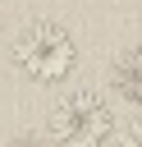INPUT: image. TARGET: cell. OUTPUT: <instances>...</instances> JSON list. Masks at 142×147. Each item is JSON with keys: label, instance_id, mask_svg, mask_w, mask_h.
I'll return each instance as SVG.
<instances>
[{"label": "cell", "instance_id": "1", "mask_svg": "<svg viewBox=\"0 0 142 147\" xmlns=\"http://www.w3.org/2000/svg\"><path fill=\"white\" fill-rule=\"evenodd\" d=\"M9 60L23 78L41 83V87H60L73 69H78V41L64 23L55 18H32L27 28H18L14 46H9Z\"/></svg>", "mask_w": 142, "mask_h": 147}, {"label": "cell", "instance_id": "2", "mask_svg": "<svg viewBox=\"0 0 142 147\" xmlns=\"http://www.w3.org/2000/svg\"><path fill=\"white\" fill-rule=\"evenodd\" d=\"M110 133H115V110L92 87L60 96V106L50 110V142L55 147H105Z\"/></svg>", "mask_w": 142, "mask_h": 147}, {"label": "cell", "instance_id": "3", "mask_svg": "<svg viewBox=\"0 0 142 147\" xmlns=\"http://www.w3.org/2000/svg\"><path fill=\"white\" fill-rule=\"evenodd\" d=\"M110 92L124 101V106H142V51L137 46H124L110 64Z\"/></svg>", "mask_w": 142, "mask_h": 147}, {"label": "cell", "instance_id": "4", "mask_svg": "<svg viewBox=\"0 0 142 147\" xmlns=\"http://www.w3.org/2000/svg\"><path fill=\"white\" fill-rule=\"evenodd\" d=\"M105 147H142V133H137V124H115V133H110V142Z\"/></svg>", "mask_w": 142, "mask_h": 147}, {"label": "cell", "instance_id": "5", "mask_svg": "<svg viewBox=\"0 0 142 147\" xmlns=\"http://www.w3.org/2000/svg\"><path fill=\"white\" fill-rule=\"evenodd\" d=\"M9 147H50V142H41L37 133H18V138H9Z\"/></svg>", "mask_w": 142, "mask_h": 147}]
</instances>
